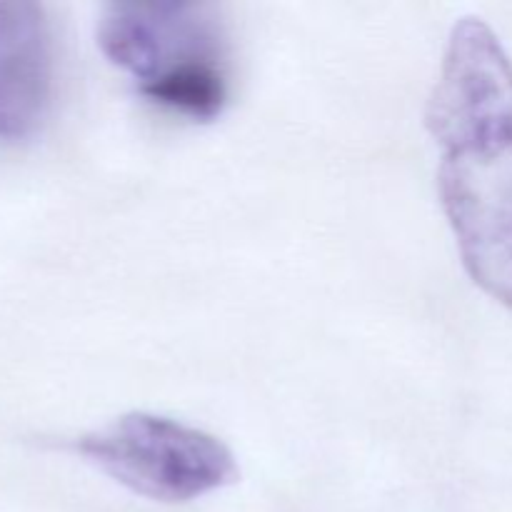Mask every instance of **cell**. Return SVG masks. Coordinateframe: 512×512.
I'll return each mask as SVG.
<instances>
[{
  "mask_svg": "<svg viewBox=\"0 0 512 512\" xmlns=\"http://www.w3.org/2000/svg\"><path fill=\"white\" fill-rule=\"evenodd\" d=\"M98 48L148 103L210 123L230 95L228 45L213 8L193 3H110Z\"/></svg>",
  "mask_w": 512,
  "mask_h": 512,
  "instance_id": "obj_2",
  "label": "cell"
},
{
  "mask_svg": "<svg viewBox=\"0 0 512 512\" xmlns=\"http://www.w3.org/2000/svg\"><path fill=\"white\" fill-rule=\"evenodd\" d=\"M75 453L128 488L158 503H190L238 483L233 450L215 435L153 413H125L85 433Z\"/></svg>",
  "mask_w": 512,
  "mask_h": 512,
  "instance_id": "obj_3",
  "label": "cell"
},
{
  "mask_svg": "<svg viewBox=\"0 0 512 512\" xmlns=\"http://www.w3.org/2000/svg\"><path fill=\"white\" fill-rule=\"evenodd\" d=\"M53 35L43 5L0 0V145L40 133L53 105Z\"/></svg>",
  "mask_w": 512,
  "mask_h": 512,
  "instance_id": "obj_4",
  "label": "cell"
},
{
  "mask_svg": "<svg viewBox=\"0 0 512 512\" xmlns=\"http://www.w3.org/2000/svg\"><path fill=\"white\" fill-rule=\"evenodd\" d=\"M425 123L438 190L475 285L512 310V60L483 18L453 25Z\"/></svg>",
  "mask_w": 512,
  "mask_h": 512,
  "instance_id": "obj_1",
  "label": "cell"
}]
</instances>
